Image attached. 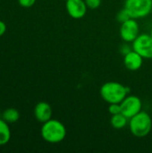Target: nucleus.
Instances as JSON below:
<instances>
[{"label": "nucleus", "instance_id": "obj_1", "mask_svg": "<svg viewBox=\"0 0 152 153\" xmlns=\"http://www.w3.org/2000/svg\"><path fill=\"white\" fill-rule=\"evenodd\" d=\"M40 134L45 142L56 144L63 142L65 139L66 128L61 121L51 118L42 124Z\"/></svg>", "mask_w": 152, "mask_h": 153}, {"label": "nucleus", "instance_id": "obj_2", "mask_svg": "<svg viewBox=\"0 0 152 153\" xmlns=\"http://www.w3.org/2000/svg\"><path fill=\"white\" fill-rule=\"evenodd\" d=\"M130 93V89L118 82H107L100 87L99 94L104 101L108 104L121 103Z\"/></svg>", "mask_w": 152, "mask_h": 153}, {"label": "nucleus", "instance_id": "obj_3", "mask_svg": "<svg viewBox=\"0 0 152 153\" xmlns=\"http://www.w3.org/2000/svg\"><path fill=\"white\" fill-rule=\"evenodd\" d=\"M129 129L131 134L137 138L146 137L152 129V119L151 115L142 110L129 119Z\"/></svg>", "mask_w": 152, "mask_h": 153}, {"label": "nucleus", "instance_id": "obj_4", "mask_svg": "<svg viewBox=\"0 0 152 153\" xmlns=\"http://www.w3.org/2000/svg\"><path fill=\"white\" fill-rule=\"evenodd\" d=\"M124 8L131 18L142 19L152 12V0H125Z\"/></svg>", "mask_w": 152, "mask_h": 153}, {"label": "nucleus", "instance_id": "obj_5", "mask_svg": "<svg viewBox=\"0 0 152 153\" xmlns=\"http://www.w3.org/2000/svg\"><path fill=\"white\" fill-rule=\"evenodd\" d=\"M133 50L144 59H152V37L151 34H140L132 43Z\"/></svg>", "mask_w": 152, "mask_h": 153}, {"label": "nucleus", "instance_id": "obj_6", "mask_svg": "<svg viewBox=\"0 0 152 153\" xmlns=\"http://www.w3.org/2000/svg\"><path fill=\"white\" fill-rule=\"evenodd\" d=\"M122 108V114L127 118H131L142 110V101L136 95H131L130 93L120 103Z\"/></svg>", "mask_w": 152, "mask_h": 153}, {"label": "nucleus", "instance_id": "obj_7", "mask_svg": "<svg viewBox=\"0 0 152 153\" xmlns=\"http://www.w3.org/2000/svg\"><path fill=\"white\" fill-rule=\"evenodd\" d=\"M119 34L123 41L133 43L134 39L140 35V27L137 20L130 18L126 22L121 23Z\"/></svg>", "mask_w": 152, "mask_h": 153}, {"label": "nucleus", "instance_id": "obj_8", "mask_svg": "<svg viewBox=\"0 0 152 153\" xmlns=\"http://www.w3.org/2000/svg\"><path fill=\"white\" fill-rule=\"evenodd\" d=\"M65 9L70 17L79 20L86 15L88 7L84 0H66Z\"/></svg>", "mask_w": 152, "mask_h": 153}, {"label": "nucleus", "instance_id": "obj_9", "mask_svg": "<svg viewBox=\"0 0 152 153\" xmlns=\"http://www.w3.org/2000/svg\"><path fill=\"white\" fill-rule=\"evenodd\" d=\"M33 114L36 120L43 124L52 118L53 111L51 106L47 102L40 101L36 104L33 110Z\"/></svg>", "mask_w": 152, "mask_h": 153}, {"label": "nucleus", "instance_id": "obj_10", "mask_svg": "<svg viewBox=\"0 0 152 153\" xmlns=\"http://www.w3.org/2000/svg\"><path fill=\"white\" fill-rule=\"evenodd\" d=\"M143 57L134 50H131L124 56V65L129 71H137L143 65Z\"/></svg>", "mask_w": 152, "mask_h": 153}, {"label": "nucleus", "instance_id": "obj_11", "mask_svg": "<svg viewBox=\"0 0 152 153\" xmlns=\"http://www.w3.org/2000/svg\"><path fill=\"white\" fill-rule=\"evenodd\" d=\"M11 129L9 124L0 117V146L5 145L11 139Z\"/></svg>", "mask_w": 152, "mask_h": 153}, {"label": "nucleus", "instance_id": "obj_12", "mask_svg": "<svg viewBox=\"0 0 152 153\" xmlns=\"http://www.w3.org/2000/svg\"><path fill=\"white\" fill-rule=\"evenodd\" d=\"M129 123V118H127L125 115L122 113L111 116L110 118V124L113 128L115 129H122L125 127Z\"/></svg>", "mask_w": 152, "mask_h": 153}, {"label": "nucleus", "instance_id": "obj_13", "mask_svg": "<svg viewBox=\"0 0 152 153\" xmlns=\"http://www.w3.org/2000/svg\"><path fill=\"white\" fill-rule=\"evenodd\" d=\"M1 118H3L8 124H13L17 122L20 118L19 111L14 108H6L1 115Z\"/></svg>", "mask_w": 152, "mask_h": 153}, {"label": "nucleus", "instance_id": "obj_14", "mask_svg": "<svg viewBox=\"0 0 152 153\" xmlns=\"http://www.w3.org/2000/svg\"><path fill=\"white\" fill-rule=\"evenodd\" d=\"M130 18H131L130 14L128 13V12H127L125 8L121 9V10L117 13V14H116V20H117V22H120V23H123V22H126V21L129 20Z\"/></svg>", "mask_w": 152, "mask_h": 153}, {"label": "nucleus", "instance_id": "obj_15", "mask_svg": "<svg viewBox=\"0 0 152 153\" xmlns=\"http://www.w3.org/2000/svg\"><path fill=\"white\" fill-rule=\"evenodd\" d=\"M108 112L111 116L114 115H117L122 113V108H121V105L120 103H112V104H108Z\"/></svg>", "mask_w": 152, "mask_h": 153}, {"label": "nucleus", "instance_id": "obj_16", "mask_svg": "<svg viewBox=\"0 0 152 153\" xmlns=\"http://www.w3.org/2000/svg\"><path fill=\"white\" fill-rule=\"evenodd\" d=\"M84 1L86 3L88 9H90V10L98 9L101 5V2H102V0H84Z\"/></svg>", "mask_w": 152, "mask_h": 153}, {"label": "nucleus", "instance_id": "obj_17", "mask_svg": "<svg viewBox=\"0 0 152 153\" xmlns=\"http://www.w3.org/2000/svg\"><path fill=\"white\" fill-rule=\"evenodd\" d=\"M37 0H18V3L19 4L22 6V7H24V8H29V7H31L35 4Z\"/></svg>", "mask_w": 152, "mask_h": 153}, {"label": "nucleus", "instance_id": "obj_18", "mask_svg": "<svg viewBox=\"0 0 152 153\" xmlns=\"http://www.w3.org/2000/svg\"><path fill=\"white\" fill-rule=\"evenodd\" d=\"M131 50H133V48L130 47L129 43H127V42H125V44L121 45V47H120V53L124 56L125 54H127L128 52H130Z\"/></svg>", "mask_w": 152, "mask_h": 153}, {"label": "nucleus", "instance_id": "obj_19", "mask_svg": "<svg viewBox=\"0 0 152 153\" xmlns=\"http://www.w3.org/2000/svg\"><path fill=\"white\" fill-rule=\"evenodd\" d=\"M6 31V24L4 22L0 20V37L3 36Z\"/></svg>", "mask_w": 152, "mask_h": 153}, {"label": "nucleus", "instance_id": "obj_20", "mask_svg": "<svg viewBox=\"0 0 152 153\" xmlns=\"http://www.w3.org/2000/svg\"><path fill=\"white\" fill-rule=\"evenodd\" d=\"M151 35V37H152V27H151V33H150Z\"/></svg>", "mask_w": 152, "mask_h": 153}, {"label": "nucleus", "instance_id": "obj_21", "mask_svg": "<svg viewBox=\"0 0 152 153\" xmlns=\"http://www.w3.org/2000/svg\"><path fill=\"white\" fill-rule=\"evenodd\" d=\"M0 117H1V114H0Z\"/></svg>", "mask_w": 152, "mask_h": 153}, {"label": "nucleus", "instance_id": "obj_22", "mask_svg": "<svg viewBox=\"0 0 152 153\" xmlns=\"http://www.w3.org/2000/svg\"><path fill=\"white\" fill-rule=\"evenodd\" d=\"M65 1H66V0H65Z\"/></svg>", "mask_w": 152, "mask_h": 153}]
</instances>
